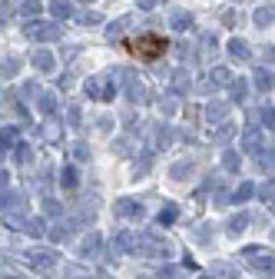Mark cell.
Segmentation results:
<instances>
[{"label": "cell", "instance_id": "obj_1", "mask_svg": "<svg viewBox=\"0 0 275 279\" xmlns=\"http://www.w3.org/2000/svg\"><path fill=\"white\" fill-rule=\"evenodd\" d=\"M166 37H159V33H139V37H133L130 44H126V50L133 53V57L139 60H156L166 53Z\"/></svg>", "mask_w": 275, "mask_h": 279}]
</instances>
